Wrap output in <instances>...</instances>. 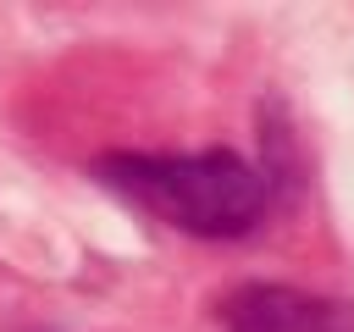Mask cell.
Here are the masks:
<instances>
[{
	"label": "cell",
	"instance_id": "1",
	"mask_svg": "<svg viewBox=\"0 0 354 332\" xmlns=\"http://www.w3.org/2000/svg\"><path fill=\"white\" fill-rule=\"evenodd\" d=\"M94 177L138 205L144 216L188 232V238H249L277 194L271 166L243 160L238 149H194V155H138L116 149L94 160Z\"/></svg>",
	"mask_w": 354,
	"mask_h": 332
},
{
	"label": "cell",
	"instance_id": "2",
	"mask_svg": "<svg viewBox=\"0 0 354 332\" xmlns=\"http://www.w3.org/2000/svg\"><path fill=\"white\" fill-rule=\"evenodd\" d=\"M227 332H354V304L288 282H243L221 304Z\"/></svg>",
	"mask_w": 354,
	"mask_h": 332
}]
</instances>
